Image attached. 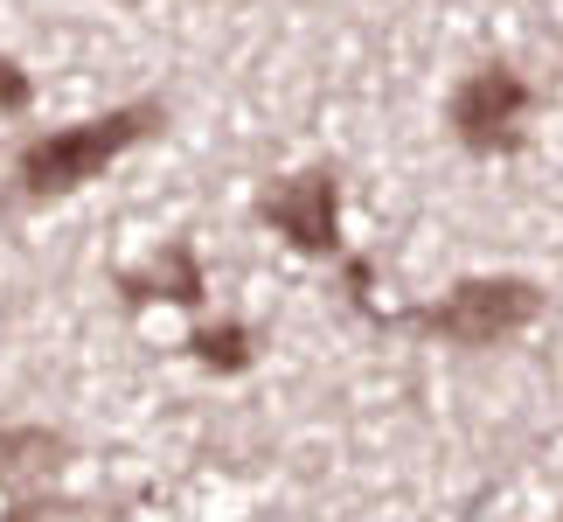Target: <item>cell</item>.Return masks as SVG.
Masks as SVG:
<instances>
[{
	"instance_id": "52a82bcc",
	"label": "cell",
	"mask_w": 563,
	"mask_h": 522,
	"mask_svg": "<svg viewBox=\"0 0 563 522\" xmlns=\"http://www.w3.org/2000/svg\"><path fill=\"white\" fill-rule=\"evenodd\" d=\"M188 348H195V356H202L209 369H223V377L251 369V328H236V320H223V328H202Z\"/></svg>"
},
{
	"instance_id": "ba28073f",
	"label": "cell",
	"mask_w": 563,
	"mask_h": 522,
	"mask_svg": "<svg viewBox=\"0 0 563 522\" xmlns=\"http://www.w3.org/2000/svg\"><path fill=\"white\" fill-rule=\"evenodd\" d=\"M35 98V84H29V70H14L8 56H0V112H21V105Z\"/></svg>"
},
{
	"instance_id": "3957f363",
	"label": "cell",
	"mask_w": 563,
	"mask_h": 522,
	"mask_svg": "<svg viewBox=\"0 0 563 522\" xmlns=\"http://www.w3.org/2000/svg\"><path fill=\"white\" fill-rule=\"evenodd\" d=\"M522 112H529V84L508 63H481L460 91H452V133L473 154H515L522 146Z\"/></svg>"
},
{
	"instance_id": "6da1fadb",
	"label": "cell",
	"mask_w": 563,
	"mask_h": 522,
	"mask_svg": "<svg viewBox=\"0 0 563 522\" xmlns=\"http://www.w3.org/2000/svg\"><path fill=\"white\" fill-rule=\"evenodd\" d=\"M167 112L154 98H140V105H119V112H104V119H84V126H63V133H42L21 146V161H14V182L29 203H49V195H70L77 182H91L98 167H112L125 146H140L146 133H161Z\"/></svg>"
},
{
	"instance_id": "9c48e42d",
	"label": "cell",
	"mask_w": 563,
	"mask_h": 522,
	"mask_svg": "<svg viewBox=\"0 0 563 522\" xmlns=\"http://www.w3.org/2000/svg\"><path fill=\"white\" fill-rule=\"evenodd\" d=\"M0 522H84L77 502H21L14 515H0Z\"/></svg>"
},
{
	"instance_id": "5b68a950",
	"label": "cell",
	"mask_w": 563,
	"mask_h": 522,
	"mask_svg": "<svg viewBox=\"0 0 563 522\" xmlns=\"http://www.w3.org/2000/svg\"><path fill=\"white\" fill-rule=\"evenodd\" d=\"M63 460H70V439L49 425H14L0 432V488L8 494H29V488H49Z\"/></svg>"
},
{
	"instance_id": "7a4b0ae2",
	"label": "cell",
	"mask_w": 563,
	"mask_h": 522,
	"mask_svg": "<svg viewBox=\"0 0 563 522\" xmlns=\"http://www.w3.org/2000/svg\"><path fill=\"white\" fill-rule=\"evenodd\" d=\"M536 314H543V286H529V279H466L439 307L418 314V328L460 341V348H487V341L522 335Z\"/></svg>"
},
{
	"instance_id": "277c9868",
	"label": "cell",
	"mask_w": 563,
	"mask_h": 522,
	"mask_svg": "<svg viewBox=\"0 0 563 522\" xmlns=\"http://www.w3.org/2000/svg\"><path fill=\"white\" fill-rule=\"evenodd\" d=\"M257 216L307 258H328L341 244V188H334L328 167L292 174V182H272L265 195H257Z\"/></svg>"
},
{
	"instance_id": "8992f818",
	"label": "cell",
	"mask_w": 563,
	"mask_h": 522,
	"mask_svg": "<svg viewBox=\"0 0 563 522\" xmlns=\"http://www.w3.org/2000/svg\"><path fill=\"white\" fill-rule=\"evenodd\" d=\"M181 300V307H195L209 286H202V265H195V251L188 244H167V258L154 272H125V300Z\"/></svg>"
}]
</instances>
